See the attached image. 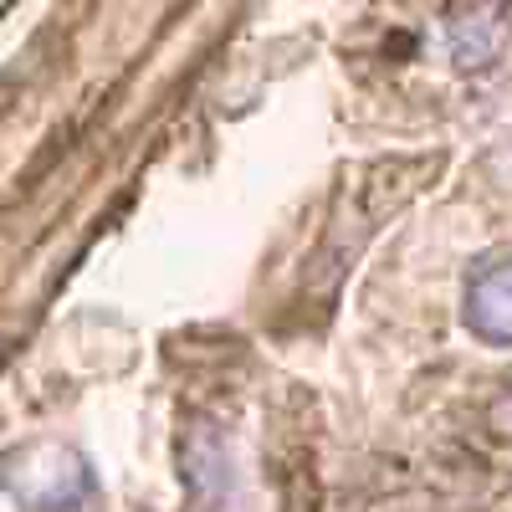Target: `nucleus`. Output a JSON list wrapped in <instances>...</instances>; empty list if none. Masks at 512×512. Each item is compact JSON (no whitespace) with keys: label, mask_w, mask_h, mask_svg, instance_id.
Here are the masks:
<instances>
[{"label":"nucleus","mask_w":512,"mask_h":512,"mask_svg":"<svg viewBox=\"0 0 512 512\" xmlns=\"http://www.w3.org/2000/svg\"><path fill=\"white\" fill-rule=\"evenodd\" d=\"M446 47L461 72H492L512 47V11L507 6H461L446 16Z\"/></svg>","instance_id":"nucleus-3"},{"label":"nucleus","mask_w":512,"mask_h":512,"mask_svg":"<svg viewBox=\"0 0 512 512\" xmlns=\"http://www.w3.org/2000/svg\"><path fill=\"white\" fill-rule=\"evenodd\" d=\"M6 497L16 512H82L98 497L93 461L57 436L26 441L6 451Z\"/></svg>","instance_id":"nucleus-1"},{"label":"nucleus","mask_w":512,"mask_h":512,"mask_svg":"<svg viewBox=\"0 0 512 512\" xmlns=\"http://www.w3.org/2000/svg\"><path fill=\"white\" fill-rule=\"evenodd\" d=\"M497 431H502V436H512V395L497 405Z\"/></svg>","instance_id":"nucleus-4"},{"label":"nucleus","mask_w":512,"mask_h":512,"mask_svg":"<svg viewBox=\"0 0 512 512\" xmlns=\"http://www.w3.org/2000/svg\"><path fill=\"white\" fill-rule=\"evenodd\" d=\"M461 323L482 344H512V251L472 267L461 287Z\"/></svg>","instance_id":"nucleus-2"}]
</instances>
